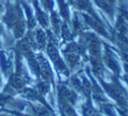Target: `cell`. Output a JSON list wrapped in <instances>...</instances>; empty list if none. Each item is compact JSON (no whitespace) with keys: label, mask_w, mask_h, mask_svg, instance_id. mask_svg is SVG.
Wrapping results in <instances>:
<instances>
[{"label":"cell","mask_w":128,"mask_h":116,"mask_svg":"<svg viewBox=\"0 0 128 116\" xmlns=\"http://www.w3.org/2000/svg\"><path fill=\"white\" fill-rule=\"evenodd\" d=\"M1 116H7V115H1Z\"/></svg>","instance_id":"obj_1"}]
</instances>
